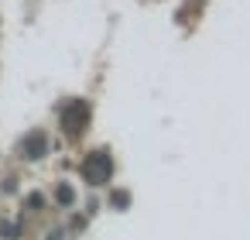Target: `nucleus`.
Listing matches in <instances>:
<instances>
[{
  "instance_id": "1",
  "label": "nucleus",
  "mask_w": 250,
  "mask_h": 240,
  "mask_svg": "<svg viewBox=\"0 0 250 240\" xmlns=\"http://www.w3.org/2000/svg\"><path fill=\"white\" fill-rule=\"evenodd\" d=\"M83 178L89 185H106L113 178V158L106 151H89L83 161Z\"/></svg>"
},
{
  "instance_id": "3",
  "label": "nucleus",
  "mask_w": 250,
  "mask_h": 240,
  "mask_svg": "<svg viewBox=\"0 0 250 240\" xmlns=\"http://www.w3.org/2000/svg\"><path fill=\"white\" fill-rule=\"evenodd\" d=\"M45 151H48V137H45L42 131H31V134L21 141V154H24V158H31V161H38Z\"/></svg>"
},
{
  "instance_id": "4",
  "label": "nucleus",
  "mask_w": 250,
  "mask_h": 240,
  "mask_svg": "<svg viewBox=\"0 0 250 240\" xmlns=\"http://www.w3.org/2000/svg\"><path fill=\"white\" fill-rule=\"evenodd\" d=\"M55 196H59V202H62V206H69V202L76 199V192H72L69 185H59V192H55Z\"/></svg>"
},
{
  "instance_id": "2",
  "label": "nucleus",
  "mask_w": 250,
  "mask_h": 240,
  "mask_svg": "<svg viewBox=\"0 0 250 240\" xmlns=\"http://www.w3.org/2000/svg\"><path fill=\"white\" fill-rule=\"evenodd\" d=\"M89 103L86 100H69L65 107H62V131L69 134V137H79L86 127H89Z\"/></svg>"
}]
</instances>
